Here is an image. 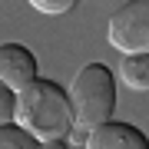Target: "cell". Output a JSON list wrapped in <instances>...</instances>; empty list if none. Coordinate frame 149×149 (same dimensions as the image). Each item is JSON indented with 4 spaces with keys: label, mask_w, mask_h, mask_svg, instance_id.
Wrapping results in <instances>:
<instances>
[{
    "label": "cell",
    "mask_w": 149,
    "mask_h": 149,
    "mask_svg": "<svg viewBox=\"0 0 149 149\" xmlns=\"http://www.w3.org/2000/svg\"><path fill=\"white\" fill-rule=\"evenodd\" d=\"M83 149H149L143 129L133 126V123H103V126L90 129V139H86Z\"/></svg>",
    "instance_id": "obj_5"
},
{
    "label": "cell",
    "mask_w": 149,
    "mask_h": 149,
    "mask_svg": "<svg viewBox=\"0 0 149 149\" xmlns=\"http://www.w3.org/2000/svg\"><path fill=\"white\" fill-rule=\"evenodd\" d=\"M13 123L20 129H27L37 143L66 139L70 126H73V109H70L66 90L56 80H43V76H37L27 90L17 93Z\"/></svg>",
    "instance_id": "obj_1"
},
{
    "label": "cell",
    "mask_w": 149,
    "mask_h": 149,
    "mask_svg": "<svg viewBox=\"0 0 149 149\" xmlns=\"http://www.w3.org/2000/svg\"><path fill=\"white\" fill-rule=\"evenodd\" d=\"M13 103H17V93H10L0 83V126L3 123H13Z\"/></svg>",
    "instance_id": "obj_9"
},
{
    "label": "cell",
    "mask_w": 149,
    "mask_h": 149,
    "mask_svg": "<svg viewBox=\"0 0 149 149\" xmlns=\"http://www.w3.org/2000/svg\"><path fill=\"white\" fill-rule=\"evenodd\" d=\"M119 80L129 86V90L143 93L149 86V53H133V56H123L119 63Z\"/></svg>",
    "instance_id": "obj_6"
},
{
    "label": "cell",
    "mask_w": 149,
    "mask_h": 149,
    "mask_svg": "<svg viewBox=\"0 0 149 149\" xmlns=\"http://www.w3.org/2000/svg\"><path fill=\"white\" fill-rule=\"evenodd\" d=\"M86 139H90V129L70 126V133H66V146H70V149H73V146H86Z\"/></svg>",
    "instance_id": "obj_10"
},
{
    "label": "cell",
    "mask_w": 149,
    "mask_h": 149,
    "mask_svg": "<svg viewBox=\"0 0 149 149\" xmlns=\"http://www.w3.org/2000/svg\"><path fill=\"white\" fill-rule=\"evenodd\" d=\"M66 96L73 109V126L96 129L116 113V73L106 63H86L73 76Z\"/></svg>",
    "instance_id": "obj_2"
},
{
    "label": "cell",
    "mask_w": 149,
    "mask_h": 149,
    "mask_svg": "<svg viewBox=\"0 0 149 149\" xmlns=\"http://www.w3.org/2000/svg\"><path fill=\"white\" fill-rule=\"evenodd\" d=\"M106 37L123 56L149 53V3L133 0V3H123L119 10H113Z\"/></svg>",
    "instance_id": "obj_3"
},
{
    "label": "cell",
    "mask_w": 149,
    "mask_h": 149,
    "mask_svg": "<svg viewBox=\"0 0 149 149\" xmlns=\"http://www.w3.org/2000/svg\"><path fill=\"white\" fill-rule=\"evenodd\" d=\"M37 56L23 43H0V83L10 93H20L37 80Z\"/></svg>",
    "instance_id": "obj_4"
},
{
    "label": "cell",
    "mask_w": 149,
    "mask_h": 149,
    "mask_svg": "<svg viewBox=\"0 0 149 149\" xmlns=\"http://www.w3.org/2000/svg\"><path fill=\"white\" fill-rule=\"evenodd\" d=\"M0 149H40V143L17 123H3L0 126Z\"/></svg>",
    "instance_id": "obj_7"
},
{
    "label": "cell",
    "mask_w": 149,
    "mask_h": 149,
    "mask_svg": "<svg viewBox=\"0 0 149 149\" xmlns=\"http://www.w3.org/2000/svg\"><path fill=\"white\" fill-rule=\"evenodd\" d=\"M40 149H70L66 139H50V143H40Z\"/></svg>",
    "instance_id": "obj_11"
},
{
    "label": "cell",
    "mask_w": 149,
    "mask_h": 149,
    "mask_svg": "<svg viewBox=\"0 0 149 149\" xmlns=\"http://www.w3.org/2000/svg\"><path fill=\"white\" fill-rule=\"evenodd\" d=\"M33 3V10H40V13H50V17H56V13H70L73 10V0H30Z\"/></svg>",
    "instance_id": "obj_8"
}]
</instances>
